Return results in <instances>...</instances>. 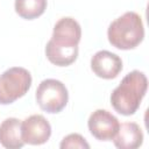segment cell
Masks as SVG:
<instances>
[{"label":"cell","mask_w":149,"mask_h":149,"mask_svg":"<svg viewBox=\"0 0 149 149\" xmlns=\"http://www.w3.org/2000/svg\"><path fill=\"white\" fill-rule=\"evenodd\" d=\"M0 144L7 149H19L24 146L21 134V121L7 118L0 125Z\"/></svg>","instance_id":"obj_10"},{"label":"cell","mask_w":149,"mask_h":149,"mask_svg":"<svg viewBox=\"0 0 149 149\" xmlns=\"http://www.w3.org/2000/svg\"><path fill=\"white\" fill-rule=\"evenodd\" d=\"M47 5V0H15L14 8L20 17L34 20L45 12Z\"/></svg>","instance_id":"obj_11"},{"label":"cell","mask_w":149,"mask_h":149,"mask_svg":"<svg viewBox=\"0 0 149 149\" xmlns=\"http://www.w3.org/2000/svg\"><path fill=\"white\" fill-rule=\"evenodd\" d=\"M107 38L114 48L120 50L136 48L144 38L142 17L135 12H126L109 24Z\"/></svg>","instance_id":"obj_3"},{"label":"cell","mask_w":149,"mask_h":149,"mask_svg":"<svg viewBox=\"0 0 149 149\" xmlns=\"http://www.w3.org/2000/svg\"><path fill=\"white\" fill-rule=\"evenodd\" d=\"M91 70L93 73L102 79H113L122 70L121 58L108 50H100L91 58Z\"/></svg>","instance_id":"obj_8"},{"label":"cell","mask_w":149,"mask_h":149,"mask_svg":"<svg viewBox=\"0 0 149 149\" xmlns=\"http://www.w3.org/2000/svg\"><path fill=\"white\" fill-rule=\"evenodd\" d=\"M30 72L21 66H13L0 74V105H9L23 97L31 86Z\"/></svg>","instance_id":"obj_4"},{"label":"cell","mask_w":149,"mask_h":149,"mask_svg":"<svg viewBox=\"0 0 149 149\" xmlns=\"http://www.w3.org/2000/svg\"><path fill=\"white\" fill-rule=\"evenodd\" d=\"M81 38L80 24L73 17H62L54 26L52 36L45 45L48 61L56 66H69L78 57Z\"/></svg>","instance_id":"obj_1"},{"label":"cell","mask_w":149,"mask_h":149,"mask_svg":"<svg viewBox=\"0 0 149 149\" xmlns=\"http://www.w3.org/2000/svg\"><path fill=\"white\" fill-rule=\"evenodd\" d=\"M119 126V120L106 109L94 111L87 120V127L91 135L99 141L113 140L118 133Z\"/></svg>","instance_id":"obj_6"},{"label":"cell","mask_w":149,"mask_h":149,"mask_svg":"<svg viewBox=\"0 0 149 149\" xmlns=\"http://www.w3.org/2000/svg\"><path fill=\"white\" fill-rule=\"evenodd\" d=\"M21 134L24 143L40 146L51 136V126L41 114H33L21 122Z\"/></svg>","instance_id":"obj_7"},{"label":"cell","mask_w":149,"mask_h":149,"mask_svg":"<svg viewBox=\"0 0 149 149\" xmlns=\"http://www.w3.org/2000/svg\"><path fill=\"white\" fill-rule=\"evenodd\" d=\"M35 99L40 108L47 113L62 112L69 101V93L65 85L57 79H44L37 86Z\"/></svg>","instance_id":"obj_5"},{"label":"cell","mask_w":149,"mask_h":149,"mask_svg":"<svg viewBox=\"0 0 149 149\" xmlns=\"http://www.w3.org/2000/svg\"><path fill=\"white\" fill-rule=\"evenodd\" d=\"M59 147L62 149H68V148H79V149H88L90 148V144L86 142V140L80 135V134H77V133H72V134H69L66 135Z\"/></svg>","instance_id":"obj_12"},{"label":"cell","mask_w":149,"mask_h":149,"mask_svg":"<svg viewBox=\"0 0 149 149\" xmlns=\"http://www.w3.org/2000/svg\"><path fill=\"white\" fill-rule=\"evenodd\" d=\"M148 88V79L142 71L127 73L111 94L112 107L121 115H133L140 107Z\"/></svg>","instance_id":"obj_2"},{"label":"cell","mask_w":149,"mask_h":149,"mask_svg":"<svg viewBox=\"0 0 149 149\" xmlns=\"http://www.w3.org/2000/svg\"><path fill=\"white\" fill-rule=\"evenodd\" d=\"M113 141L119 149H136L143 143V133L137 123L123 122L119 126Z\"/></svg>","instance_id":"obj_9"}]
</instances>
